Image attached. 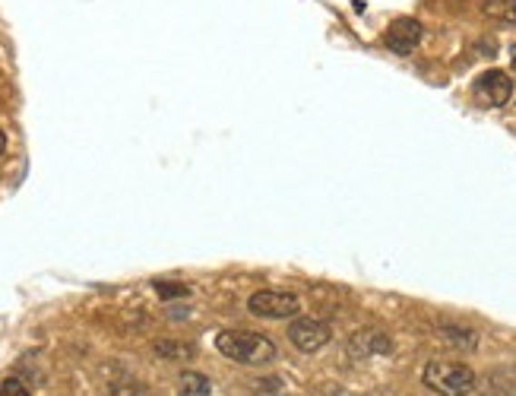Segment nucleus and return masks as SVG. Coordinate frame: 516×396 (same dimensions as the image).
<instances>
[{
	"label": "nucleus",
	"mask_w": 516,
	"mask_h": 396,
	"mask_svg": "<svg viewBox=\"0 0 516 396\" xmlns=\"http://www.w3.org/2000/svg\"><path fill=\"white\" fill-rule=\"evenodd\" d=\"M215 349H219L225 359L241 361V365H263V361L276 359V342H273L270 336L238 333V330L219 333V340H215Z\"/></svg>",
	"instance_id": "nucleus-1"
},
{
	"label": "nucleus",
	"mask_w": 516,
	"mask_h": 396,
	"mask_svg": "<svg viewBox=\"0 0 516 396\" xmlns=\"http://www.w3.org/2000/svg\"><path fill=\"white\" fill-rule=\"evenodd\" d=\"M424 387L441 396H469L475 391V371L462 361H431L424 368Z\"/></svg>",
	"instance_id": "nucleus-2"
},
{
	"label": "nucleus",
	"mask_w": 516,
	"mask_h": 396,
	"mask_svg": "<svg viewBox=\"0 0 516 396\" xmlns=\"http://www.w3.org/2000/svg\"><path fill=\"white\" fill-rule=\"evenodd\" d=\"M247 311H251L253 317H266V321H289V317H298L302 302H298L292 292L263 289L247 298Z\"/></svg>",
	"instance_id": "nucleus-3"
},
{
	"label": "nucleus",
	"mask_w": 516,
	"mask_h": 396,
	"mask_svg": "<svg viewBox=\"0 0 516 396\" xmlns=\"http://www.w3.org/2000/svg\"><path fill=\"white\" fill-rule=\"evenodd\" d=\"M330 327L317 317H295L289 327V340L295 342L302 352H320L330 342Z\"/></svg>",
	"instance_id": "nucleus-4"
},
{
	"label": "nucleus",
	"mask_w": 516,
	"mask_h": 396,
	"mask_svg": "<svg viewBox=\"0 0 516 396\" xmlns=\"http://www.w3.org/2000/svg\"><path fill=\"white\" fill-rule=\"evenodd\" d=\"M511 95H513V80L504 74V70H488V74H481L479 83H475V99L488 108L507 105Z\"/></svg>",
	"instance_id": "nucleus-5"
},
{
	"label": "nucleus",
	"mask_w": 516,
	"mask_h": 396,
	"mask_svg": "<svg viewBox=\"0 0 516 396\" xmlns=\"http://www.w3.org/2000/svg\"><path fill=\"white\" fill-rule=\"evenodd\" d=\"M418 42H422V23H418V19H409V16L396 19V23L387 29V35H383V45L400 57L412 54L418 48Z\"/></svg>",
	"instance_id": "nucleus-6"
},
{
	"label": "nucleus",
	"mask_w": 516,
	"mask_h": 396,
	"mask_svg": "<svg viewBox=\"0 0 516 396\" xmlns=\"http://www.w3.org/2000/svg\"><path fill=\"white\" fill-rule=\"evenodd\" d=\"M393 342L381 333V330H358L352 336V352L355 355H387Z\"/></svg>",
	"instance_id": "nucleus-7"
},
{
	"label": "nucleus",
	"mask_w": 516,
	"mask_h": 396,
	"mask_svg": "<svg viewBox=\"0 0 516 396\" xmlns=\"http://www.w3.org/2000/svg\"><path fill=\"white\" fill-rule=\"evenodd\" d=\"M209 393H213V387H209L206 374L184 371L178 378V396H209Z\"/></svg>",
	"instance_id": "nucleus-8"
},
{
	"label": "nucleus",
	"mask_w": 516,
	"mask_h": 396,
	"mask_svg": "<svg viewBox=\"0 0 516 396\" xmlns=\"http://www.w3.org/2000/svg\"><path fill=\"white\" fill-rule=\"evenodd\" d=\"M481 13H485L488 19L516 23V0H481Z\"/></svg>",
	"instance_id": "nucleus-9"
},
{
	"label": "nucleus",
	"mask_w": 516,
	"mask_h": 396,
	"mask_svg": "<svg viewBox=\"0 0 516 396\" xmlns=\"http://www.w3.org/2000/svg\"><path fill=\"white\" fill-rule=\"evenodd\" d=\"M155 352H162V359H191V346L181 342H155Z\"/></svg>",
	"instance_id": "nucleus-10"
},
{
	"label": "nucleus",
	"mask_w": 516,
	"mask_h": 396,
	"mask_svg": "<svg viewBox=\"0 0 516 396\" xmlns=\"http://www.w3.org/2000/svg\"><path fill=\"white\" fill-rule=\"evenodd\" d=\"M443 336H450L453 342H462L466 349L475 346V333H472V330H466V327H443Z\"/></svg>",
	"instance_id": "nucleus-11"
},
{
	"label": "nucleus",
	"mask_w": 516,
	"mask_h": 396,
	"mask_svg": "<svg viewBox=\"0 0 516 396\" xmlns=\"http://www.w3.org/2000/svg\"><path fill=\"white\" fill-rule=\"evenodd\" d=\"M0 396H29V387L19 378H6L4 384H0Z\"/></svg>",
	"instance_id": "nucleus-12"
},
{
	"label": "nucleus",
	"mask_w": 516,
	"mask_h": 396,
	"mask_svg": "<svg viewBox=\"0 0 516 396\" xmlns=\"http://www.w3.org/2000/svg\"><path fill=\"white\" fill-rule=\"evenodd\" d=\"M4 149H6V136H4V131H0V155H4Z\"/></svg>",
	"instance_id": "nucleus-13"
},
{
	"label": "nucleus",
	"mask_w": 516,
	"mask_h": 396,
	"mask_svg": "<svg viewBox=\"0 0 516 396\" xmlns=\"http://www.w3.org/2000/svg\"><path fill=\"white\" fill-rule=\"evenodd\" d=\"M511 64H513V70H516V45L511 48Z\"/></svg>",
	"instance_id": "nucleus-14"
},
{
	"label": "nucleus",
	"mask_w": 516,
	"mask_h": 396,
	"mask_svg": "<svg viewBox=\"0 0 516 396\" xmlns=\"http://www.w3.org/2000/svg\"><path fill=\"white\" fill-rule=\"evenodd\" d=\"M336 396H342V393H336Z\"/></svg>",
	"instance_id": "nucleus-15"
}]
</instances>
